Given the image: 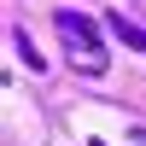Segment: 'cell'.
Here are the masks:
<instances>
[{"label":"cell","mask_w":146,"mask_h":146,"mask_svg":"<svg viewBox=\"0 0 146 146\" xmlns=\"http://www.w3.org/2000/svg\"><path fill=\"white\" fill-rule=\"evenodd\" d=\"M12 41H18V53H23V64H29V70H41V53L29 47V29H12Z\"/></svg>","instance_id":"3"},{"label":"cell","mask_w":146,"mask_h":146,"mask_svg":"<svg viewBox=\"0 0 146 146\" xmlns=\"http://www.w3.org/2000/svg\"><path fill=\"white\" fill-rule=\"evenodd\" d=\"M111 35H117L123 47H135V53H146V29H140V23H129L123 12H111Z\"/></svg>","instance_id":"2"},{"label":"cell","mask_w":146,"mask_h":146,"mask_svg":"<svg viewBox=\"0 0 146 146\" xmlns=\"http://www.w3.org/2000/svg\"><path fill=\"white\" fill-rule=\"evenodd\" d=\"M53 29H58V41H64L70 70H82V76H105L111 53H105V35H100V23H94L88 12H70V6H58V12H53Z\"/></svg>","instance_id":"1"}]
</instances>
